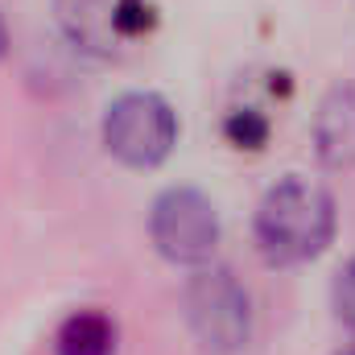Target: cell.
<instances>
[{
  "label": "cell",
  "mask_w": 355,
  "mask_h": 355,
  "mask_svg": "<svg viewBox=\"0 0 355 355\" xmlns=\"http://www.w3.org/2000/svg\"><path fill=\"white\" fill-rule=\"evenodd\" d=\"M223 132H227V141L240 145V149H261L268 141V120L257 107H240V112H232V116L223 120Z\"/></svg>",
  "instance_id": "ba28073f"
},
{
  "label": "cell",
  "mask_w": 355,
  "mask_h": 355,
  "mask_svg": "<svg viewBox=\"0 0 355 355\" xmlns=\"http://www.w3.org/2000/svg\"><path fill=\"white\" fill-rule=\"evenodd\" d=\"M149 236L174 265H202L219 244V211L194 186H170L153 198Z\"/></svg>",
  "instance_id": "277c9868"
},
{
  "label": "cell",
  "mask_w": 355,
  "mask_h": 355,
  "mask_svg": "<svg viewBox=\"0 0 355 355\" xmlns=\"http://www.w3.org/2000/svg\"><path fill=\"white\" fill-rule=\"evenodd\" d=\"M103 145L132 170L162 166L178 145V112L157 91H124L103 112Z\"/></svg>",
  "instance_id": "7a4b0ae2"
},
{
  "label": "cell",
  "mask_w": 355,
  "mask_h": 355,
  "mask_svg": "<svg viewBox=\"0 0 355 355\" xmlns=\"http://www.w3.org/2000/svg\"><path fill=\"white\" fill-rule=\"evenodd\" d=\"M335 198L310 178H281L257 207V244L272 265H306L335 240Z\"/></svg>",
  "instance_id": "6da1fadb"
},
{
  "label": "cell",
  "mask_w": 355,
  "mask_h": 355,
  "mask_svg": "<svg viewBox=\"0 0 355 355\" xmlns=\"http://www.w3.org/2000/svg\"><path fill=\"white\" fill-rule=\"evenodd\" d=\"M58 355H116V322L103 310H75L58 335H54Z\"/></svg>",
  "instance_id": "52a82bcc"
},
{
  "label": "cell",
  "mask_w": 355,
  "mask_h": 355,
  "mask_svg": "<svg viewBox=\"0 0 355 355\" xmlns=\"http://www.w3.org/2000/svg\"><path fill=\"white\" fill-rule=\"evenodd\" d=\"M8 54V25H4V17H0V58Z\"/></svg>",
  "instance_id": "30bf717a"
},
{
  "label": "cell",
  "mask_w": 355,
  "mask_h": 355,
  "mask_svg": "<svg viewBox=\"0 0 355 355\" xmlns=\"http://www.w3.org/2000/svg\"><path fill=\"white\" fill-rule=\"evenodd\" d=\"M54 8L67 42L91 58L120 54L124 42L149 33L157 21L153 0H58Z\"/></svg>",
  "instance_id": "5b68a950"
},
{
  "label": "cell",
  "mask_w": 355,
  "mask_h": 355,
  "mask_svg": "<svg viewBox=\"0 0 355 355\" xmlns=\"http://www.w3.org/2000/svg\"><path fill=\"white\" fill-rule=\"evenodd\" d=\"M339 355H355V347H347V352H339Z\"/></svg>",
  "instance_id": "8fae6325"
},
{
  "label": "cell",
  "mask_w": 355,
  "mask_h": 355,
  "mask_svg": "<svg viewBox=\"0 0 355 355\" xmlns=\"http://www.w3.org/2000/svg\"><path fill=\"white\" fill-rule=\"evenodd\" d=\"M186 322L211 355H236L252 339V302L248 289L227 268H198L182 293Z\"/></svg>",
  "instance_id": "3957f363"
},
{
  "label": "cell",
  "mask_w": 355,
  "mask_h": 355,
  "mask_svg": "<svg viewBox=\"0 0 355 355\" xmlns=\"http://www.w3.org/2000/svg\"><path fill=\"white\" fill-rule=\"evenodd\" d=\"M314 153L331 170L355 166V83H339L314 112Z\"/></svg>",
  "instance_id": "8992f818"
},
{
  "label": "cell",
  "mask_w": 355,
  "mask_h": 355,
  "mask_svg": "<svg viewBox=\"0 0 355 355\" xmlns=\"http://www.w3.org/2000/svg\"><path fill=\"white\" fill-rule=\"evenodd\" d=\"M331 297H335V314H339V322L355 331V257H352L343 268H339Z\"/></svg>",
  "instance_id": "9c48e42d"
}]
</instances>
